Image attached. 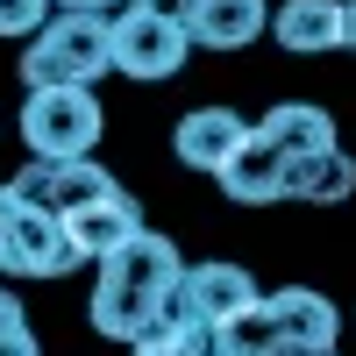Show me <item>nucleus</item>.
<instances>
[{"label":"nucleus","instance_id":"1","mask_svg":"<svg viewBox=\"0 0 356 356\" xmlns=\"http://www.w3.org/2000/svg\"><path fill=\"white\" fill-rule=\"evenodd\" d=\"M178 285H186V257H178V243L157 235V228H143L122 257L100 264L86 321H93V335L136 349L150 328H164V321L178 314Z\"/></svg>","mask_w":356,"mask_h":356},{"label":"nucleus","instance_id":"2","mask_svg":"<svg viewBox=\"0 0 356 356\" xmlns=\"http://www.w3.org/2000/svg\"><path fill=\"white\" fill-rule=\"evenodd\" d=\"M114 72V22L107 15H50V29L22 50V86H93Z\"/></svg>","mask_w":356,"mask_h":356},{"label":"nucleus","instance_id":"3","mask_svg":"<svg viewBox=\"0 0 356 356\" xmlns=\"http://www.w3.org/2000/svg\"><path fill=\"white\" fill-rule=\"evenodd\" d=\"M107 129V114L93 100V86H43L22 100V143L36 164H79L93 157V143Z\"/></svg>","mask_w":356,"mask_h":356},{"label":"nucleus","instance_id":"4","mask_svg":"<svg viewBox=\"0 0 356 356\" xmlns=\"http://www.w3.org/2000/svg\"><path fill=\"white\" fill-rule=\"evenodd\" d=\"M15 193H22V207H43V214L72 221V214H86V207H100L107 193H122V186H114V171L100 157H79V164H36L29 157L15 171Z\"/></svg>","mask_w":356,"mask_h":356},{"label":"nucleus","instance_id":"5","mask_svg":"<svg viewBox=\"0 0 356 356\" xmlns=\"http://www.w3.org/2000/svg\"><path fill=\"white\" fill-rule=\"evenodd\" d=\"M79 250H72V228L57 221V214H43V207H22L15 214V228H8V243H0V271L8 278H65V271H79Z\"/></svg>","mask_w":356,"mask_h":356},{"label":"nucleus","instance_id":"6","mask_svg":"<svg viewBox=\"0 0 356 356\" xmlns=\"http://www.w3.org/2000/svg\"><path fill=\"white\" fill-rule=\"evenodd\" d=\"M186 50L193 36L178 22H157V15H143V8H122L114 15V72H129V79H171L178 65H186Z\"/></svg>","mask_w":356,"mask_h":356},{"label":"nucleus","instance_id":"7","mask_svg":"<svg viewBox=\"0 0 356 356\" xmlns=\"http://www.w3.org/2000/svg\"><path fill=\"white\" fill-rule=\"evenodd\" d=\"M257 300H264L257 278L243 271V264H221V257L186 264V285H178V314H186V321H207V328H221V321L250 314Z\"/></svg>","mask_w":356,"mask_h":356},{"label":"nucleus","instance_id":"8","mask_svg":"<svg viewBox=\"0 0 356 356\" xmlns=\"http://www.w3.org/2000/svg\"><path fill=\"white\" fill-rule=\"evenodd\" d=\"M257 129L243 122L235 107H193V114H178V129H171V150H178V164L186 171H207V178H221L228 171V157L243 150Z\"/></svg>","mask_w":356,"mask_h":356},{"label":"nucleus","instance_id":"9","mask_svg":"<svg viewBox=\"0 0 356 356\" xmlns=\"http://www.w3.org/2000/svg\"><path fill=\"white\" fill-rule=\"evenodd\" d=\"M271 36L292 57L349 50V8H342V0H285V8H271Z\"/></svg>","mask_w":356,"mask_h":356},{"label":"nucleus","instance_id":"10","mask_svg":"<svg viewBox=\"0 0 356 356\" xmlns=\"http://www.w3.org/2000/svg\"><path fill=\"white\" fill-rule=\"evenodd\" d=\"M65 228H72V250H79V257L107 264V257H122V250L136 243V235H143V207H136L129 193H107L100 207H86V214H72Z\"/></svg>","mask_w":356,"mask_h":356},{"label":"nucleus","instance_id":"11","mask_svg":"<svg viewBox=\"0 0 356 356\" xmlns=\"http://www.w3.org/2000/svg\"><path fill=\"white\" fill-rule=\"evenodd\" d=\"M285 171H292V157L278 150V143L250 136L243 150L228 157V171H221V193H228L235 207H271V200H285Z\"/></svg>","mask_w":356,"mask_h":356},{"label":"nucleus","instance_id":"12","mask_svg":"<svg viewBox=\"0 0 356 356\" xmlns=\"http://www.w3.org/2000/svg\"><path fill=\"white\" fill-rule=\"evenodd\" d=\"M264 300H271L278 335H285V342H300V349H335L342 314H335L328 292H314V285H278V292H264Z\"/></svg>","mask_w":356,"mask_h":356},{"label":"nucleus","instance_id":"13","mask_svg":"<svg viewBox=\"0 0 356 356\" xmlns=\"http://www.w3.org/2000/svg\"><path fill=\"white\" fill-rule=\"evenodd\" d=\"M257 136H264V143H278L285 157L342 150V143H335V114H328V107H314V100H278V107L257 122Z\"/></svg>","mask_w":356,"mask_h":356},{"label":"nucleus","instance_id":"14","mask_svg":"<svg viewBox=\"0 0 356 356\" xmlns=\"http://www.w3.org/2000/svg\"><path fill=\"white\" fill-rule=\"evenodd\" d=\"M264 29H271V0H200L186 36L200 50H243V43L264 36Z\"/></svg>","mask_w":356,"mask_h":356},{"label":"nucleus","instance_id":"15","mask_svg":"<svg viewBox=\"0 0 356 356\" xmlns=\"http://www.w3.org/2000/svg\"><path fill=\"white\" fill-rule=\"evenodd\" d=\"M349 193H356V157H349V150L292 157V171H285V200H307V207H342Z\"/></svg>","mask_w":356,"mask_h":356},{"label":"nucleus","instance_id":"16","mask_svg":"<svg viewBox=\"0 0 356 356\" xmlns=\"http://www.w3.org/2000/svg\"><path fill=\"white\" fill-rule=\"evenodd\" d=\"M221 356H278L285 349V335H278V314H271V300H257L250 314H235V321H221Z\"/></svg>","mask_w":356,"mask_h":356},{"label":"nucleus","instance_id":"17","mask_svg":"<svg viewBox=\"0 0 356 356\" xmlns=\"http://www.w3.org/2000/svg\"><path fill=\"white\" fill-rule=\"evenodd\" d=\"M129 356H221V335L207 328V321H186V314H171L164 328H150Z\"/></svg>","mask_w":356,"mask_h":356},{"label":"nucleus","instance_id":"18","mask_svg":"<svg viewBox=\"0 0 356 356\" xmlns=\"http://www.w3.org/2000/svg\"><path fill=\"white\" fill-rule=\"evenodd\" d=\"M50 29V0H0V36H29L36 43Z\"/></svg>","mask_w":356,"mask_h":356},{"label":"nucleus","instance_id":"19","mask_svg":"<svg viewBox=\"0 0 356 356\" xmlns=\"http://www.w3.org/2000/svg\"><path fill=\"white\" fill-rule=\"evenodd\" d=\"M129 8H143V15H157V22H178V29H193V15H200V0H129Z\"/></svg>","mask_w":356,"mask_h":356},{"label":"nucleus","instance_id":"20","mask_svg":"<svg viewBox=\"0 0 356 356\" xmlns=\"http://www.w3.org/2000/svg\"><path fill=\"white\" fill-rule=\"evenodd\" d=\"M8 335H29V307L15 300L8 285H0V342H8Z\"/></svg>","mask_w":356,"mask_h":356},{"label":"nucleus","instance_id":"21","mask_svg":"<svg viewBox=\"0 0 356 356\" xmlns=\"http://www.w3.org/2000/svg\"><path fill=\"white\" fill-rule=\"evenodd\" d=\"M57 15H107L114 22V8H129V0H50Z\"/></svg>","mask_w":356,"mask_h":356},{"label":"nucleus","instance_id":"22","mask_svg":"<svg viewBox=\"0 0 356 356\" xmlns=\"http://www.w3.org/2000/svg\"><path fill=\"white\" fill-rule=\"evenodd\" d=\"M15 214H22V193H15V178L0 186V243H8V228H15Z\"/></svg>","mask_w":356,"mask_h":356},{"label":"nucleus","instance_id":"23","mask_svg":"<svg viewBox=\"0 0 356 356\" xmlns=\"http://www.w3.org/2000/svg\"><path fill=\"white\" fill-rule=\"evenodd\" d=\"M0 356H43V349H36V335H8V342H0Z\"/></svg>","mask_w":356,"mask_h":356},{"label":"nucleus","instance_id":"24","mask_svg":"<svg viewBox=\"0 0 356 356\" xmlns=\"http://www.w3.org/2000/svg\"><path fill=\"white\" fill-rule=\"evenodd\" d=\"M278 356H342V349H300V342H285Z\"/></svg>","mask_w":356,"mask_h":356},{"label":"nucleus","instance_id":"25","mask_svg":"<svg viewBox=\"0 0 356 356\" xmlns=\"http://www.w3.org/2000/svg\"><path fill=\"white\" fill-rule=\"evenodd\" d=\"M349 50H356V8H349Z\"/></svg>","mask_w":356,"mask_h":356}]
</instances>
